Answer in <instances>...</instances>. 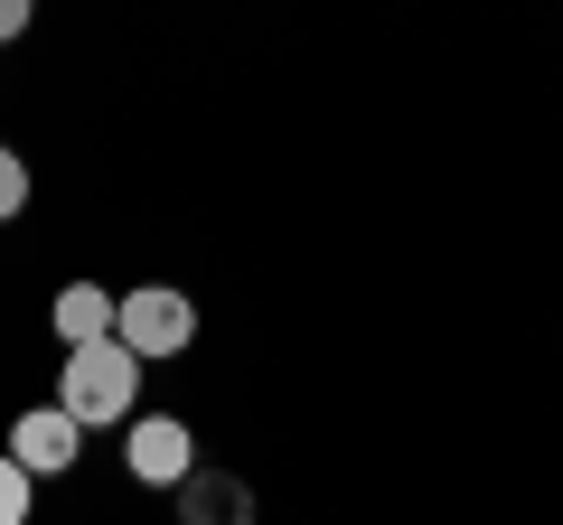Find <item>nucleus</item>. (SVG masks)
Returning a JSON list of instances; mask_svg holds the SVG:
<instances>
[{"mask_svg":"<svg viewBox=\"0 0 563 525\" xmlns=\"http://www.w3.org/2000/svg\"><path fill=\"white\" fill-rule=\"evenodd\" d=\"M141 347L122 338V328H103V338H76L66 347V376H57V404L76 413L85 432L95 423H122V413H132V394H141Z\"/></svg>","mask_w":563,"mask_h":525,"instance_id":"nucleus-1","label":"nucleus"},{"mask_svg":"<svg viewBox=\"0 0 563 525\" xmlns=\"http://www.w3.org/2000/svg\"><path fill=\"white\" fill-rule=\"evenodd\" d=\"M113 328L141 347V357H179L188 338H198V310H188V291H169V282H151V291H132V301L113 310Z\"/></svg>","mask_w":563,"mask_h":525,"instance_id":"nucleus-2","label":"nucleus"},{"mask_svg":"<svg viewBox=\"0 0 563 525\" xmlns=\"http://www.w3.org/2000/svg\"><path fill=\"white\" fill-rule=\"evenodd\" d=\"M188 469H198L188 423H132V479L141 488H188Z\"/></svg>","mask_w":563,"mask_h":525,"instance_id":"nucleus-3","label":"nucleus"},{"mask_svg":"<svg viewBox=\"0 0 563 525\" xmlns=\"http://www.w3.org/2000/svg\"><path fill=\"white\" fill-rule=\"evenodd\" d=\"M76 442H85V423L66 404H47V413H20V432H10V450H20L38 479H57V469H76Z\"/></svg>","mask_w":563,"mask_h":525,"instance_id":"nucleus-4","label":"nucleus"},{"mask_svg":"<svg viewBox=\"0 0 563 525\" xmlns=\"http://www.w3.org/2000/svg\"><path fill=\"white\" fill-rule=\"evenodd\" d=\"M113 310H122V301H113L103 282H66V291H57V338H66V347H76V338H103Z\"/></svg>","mask_w":563,"mask_h":525,"instance_id":"nucleus-5","label":"nucleus"},{"mask_svg":"<svg viewBox=\"0 0 563 525\" xmlns=\"http://www.w3.org/2000/svg\"><path fill=\"white\" fill-rule=\"evenodd\" d=\"M29 506H38V469L20 450H0V525H29Z\"/></svg>","mask_w":563,"mask_h":525,"instance_id":"nucleus-6","label":"nucleus"},{"mask_svg":"<svg viewBox=\"0 0 563 525\" xmlns=\"http://www.w3.org/2000/svg\"><path fill=\"white\" fill-rule=\"evenodd\" d=\"M20 206H29V160H20L10 142H0V225L20 216Z\"/></svg>","mask_w":563,"mask_h":525,"instance_id":"nucleus-7","label":"nucleus"},{"mask_svg":"<svg viewBox=\"0 0 563 525\" xmlns=\"http://www.w3.org/2000/svg\"><path fill=\"white\" fill-rule=\"evenodd\" d=\"M29 10H38V0H0V47H10V38L29 29Z\"/></svg>","mask_w":563,"mask_h":525,"instance_id":"nucleus-8","label":"nucleus"}]
</instances>
